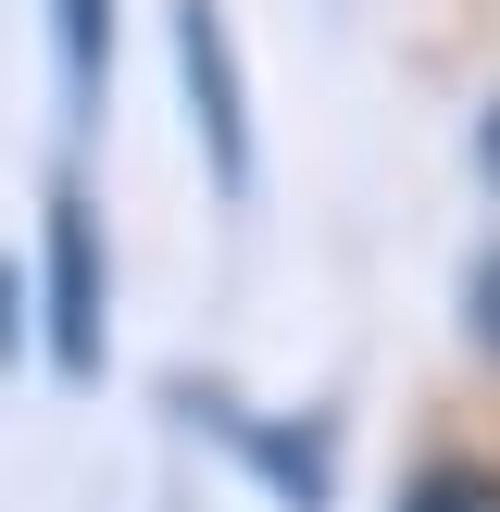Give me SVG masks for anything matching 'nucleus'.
<instances>
[{"label":"nucleus","mask_w":500,"mask_h":512,"mask_svg":"<svg viewBox=\"0 0 500 512\" xmlns=\"http://www.w3.org/2000/svg\"><path fill=\"white\" fill-rule=\"evenodd\" d=\"M163 425L200 438L225 475H250L275 512H338L350 500V413L338 400H238L213 363L163 375Z\"/></svg>","instance_id":"obj_1"},{"label":"nucleus","mask_w":500,"mask_h":512,"mask_svg":"<svg viewBox=\"0 0 500 512\" xmlns=\"http://www.w3.org/2000/svg\"><path fill=\"white\" fill-rule=\"evenodd\" d=\"M25 288H38V363L63 375V388H100V375H113V213H100L88 163L38 175Z\"/></svg>","instance_id":"obj_2"},{"label":"nucleus","mask_w":500,"mask_h":512,"mask_svg":"<svg viewBox=\"0 0 500 512\" xmlns=\"http://www.w3.org/2000/svg\"><path fill=\"white\" fill-rule=\"evenodd\" d=\"M163 50H175V113H188L200 188L225 213L263 200V100H250V38L225 0H163Z\"/></svg>","instance_id":"obj_3"},{"label":"nucleus","mask_w":500,"mask_h":512,"mask_svg":"<svg viewBox=\"0 0 500 512\" xmlns=\"http://www.w3.org/2000/svg\"><path fill=\"white\" fill-rule=\"evenodd\" d=\"M38 38H50V75H63V113L100 125L125 75V0H38Z\"/></svg>","instance_id":"obj_4"},{"label":"nucleus","mask_w":500,"mask_h":512,"mask_svg":"<svg viewBox=\"0 0 500 512\" xmlns=\"http://www.w3.org/2000/svg\"><path fill=\"white\" fill-rule=\"evenodd\" d=\"M388 512H500V450H413V475L388 488Z\"/></svg>","instance_id":"obj_5"},{"label":"nucleus","mask_w":500,"mask_h":512,"mask_svg":"<svg viewBox=\"0 0 500 512\" xmlns=\"http://www.w3.org/2000/svg\"><path fill=\"white\" fill-rule=\"evenodd\" d=\"M450 325H463V350H475V363L500 375V238L475 250V263H463V288H450Z\"/></svg>","instance_id":"obj_6"},{"label":"nucleus","mask_w":500,"mask_h":512,"mask_svg":"<svg viewBox=\"0 0 500 512\" xmlns=\"http://www.w3.org/2000/svg\"><path fill=\"white\" fill-rule=\"evenodd\" d=\"M38 363V288H25V250H0V375Z\"/></svg>","instance_id":"obj_7"},{"label":"nucleus","mask_w":500,"mask_h":512,"mask_svg":"<svg viewBox=\"0 0 500 512\" xmlns=\"http://www.w3.org/2000/svg\"><path fill=\"white\" fill-rule=\"evenodd\" d=\"M475 188H488V200H500V88H488V100H475Z\"/></svg>","instance_id":"obj_8"}]
</instances>
